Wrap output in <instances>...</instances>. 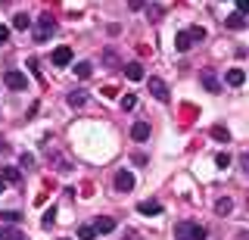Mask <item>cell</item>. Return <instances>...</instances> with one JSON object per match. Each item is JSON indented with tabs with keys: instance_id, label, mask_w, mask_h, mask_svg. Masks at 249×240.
Listing matches in <instances>:
<instances>
[{
	"instance_id": "21",
	"label": "cell",
	"mask_w": 249,
	"mask_h": 240,
	"mask_svg": "<svg viewBox=\"0 0 249 240\" xmlns=\"http://www.w3.org/2000/svg\"><path fill=\"white\" fill-rule=\"evenodd\" d=\"M78 240H97V228H90V224H81V228H78Z\"/></svg>"
},
{
	"instance_id": "27",
	"label": "cell",
	"mask_w": 249,
	"mask_h": 240,
	"mask_svg": "<svg viewBox=\"0 0 249 240\" xmlns=\"http://www.w3.org/2000/svg\"><path fill=\"white\" fill-rule=\"evenodd\" d=\"M146 16H150L153 22H159V19H162V6H159V3H153V6H146Z\"/></svg>"
},
{
	"instance_id": "26",
	"label": "cell",
	"mask_w": 249,
	"mask_h": 240,
	"mask_svg": "<svg viewBox=\"0 0 249 240\" xmlns=\"http://www.w3.org/2000/svg\"><path fill=\"white\" fill-rule=\"evenodd\" d=\"M119 103H122V110H134V106H137V97L134 94H124Z\"/></svg>"
},
{
	"instance_id": "28",
	"label": "cell",
	"mask_w": 249,
	"mask_h": 240,
	"mask_svg": "<svg viewBox=\"0 0 249 240\" xmlns=\"http://www.w3.org/2000/svg\"><path fill=\"white\" fill-rule=\"evenodd\" d=\"M0 219H3L6 224H19V222H22V215H19V212H0Z\"/></svg>"
},
{
	"instance_id": "34",
	"label": "cell",
	"mask_w": 249,
	"mask_h": 240,
	"mask_svg": "<svg viewBox=\"0 0 249 240\" xmlns=\"http://www.w3.org/2000/svg\"><path fill=\"white\" fill-rule=\"evenodd\" d=\"M237 10L240 13H249V0H237Z\"/></svg>"
},
{
	"instance_id": "14",
	"label": "cell",
	"mask_w": 249,
	"mask_h": 240,
	"mask_svg": "<svg viewBox=\"0 0 249 240\" xmlns=\"http://www.w3.org/2000/svg\"><path fill=\"white\" fill-rule=\"evenodd\" d=\"M0 175H3L6 184H19V181H22V172H19L16 166H3V172H0Z\"/></svg>"
},
{
	"instance_id": "7",
	"label": "cell",
	"mask_w": 249,
	"mask_h": 240,
	"mask_svg": "<svg viewBox=\"0 0 249 240\" xmlns=\"http://www.w3.org/2000/svg\"><path fill=\"white\" fill-rule=\"evenodd\" d=\"M115 190H122V193L134 190V175H131V172H124V168H122V172L115 175Z\"/></svg>"
},
{
	"instance_id": "29",
	"label": "cell",
	"mask_w": 249,
	"mask_h": 240,
	"mask_svg": "<svg viewBox=\"0 0 249 240\" xmlns=\"http://www.w3.org/2000/svg\"><path fill=\"white\" fill-rule=\"evenodd\" d=\"M215 166H218V168L224 172V168L231 166V156H228V153H218V156H215Z\"/></svg>"
},
{
	"instance_id": "22",
	"label": "cell",
	"mask_w": 249,
	"mask_h": 240,
	"mask_svg": "<svg viewBox=\"0 0 249 240\" xmlns=\"http://www.w3.org/2000/svg\"><path fill=\"white\" fill-rule=\"evenodd\" d=\"M212 137H215V141H221V144H228L231 141V131L224 128V125H215L212 128Z\"/></svg>"
},
{
	"instance_id": "25",
	"label": "cell",
	"mask_w": 249,
	"mask_h": 240,
	"mask_svg": "<svg viewBox=\"0 0 249 240\" xmlns=\"http://www.w3.org/2000/svg\"><path fill=\"white\" fill-rule=\"evenodd\" d=\"M53 222H56V209H47L44 219H41V224H44V228H53Z\"/></svg>"
},
{
	"instance_id": "3",
	"label": "cell",
	"mask_w": 249,
	"mask_h": 240,
	"mask_svg": "<svg viewBox=\"0 0 249 240\" xmlns=\"http://www.w3.org/2000/svg\"><path fill=\"white\" fill-rule=\"evenodd\" d=\"M53 28H56V19H53L50 13H41V16H37V32H35V41H37V44H44V41H47V35H50Z\"/></svg>"
},
{
	"instance_id": "4",
	"label": "cell",
	"mask_w": 249,
	"mask_h": 240,
	"mask_svg": "<svg viewBox=\"0 0 249 240\" xmlns=\"http://www.w3.org/2000/svg\"><path fill=\"white\" fill-rule=\"evenodd\" d=\"M199 81H202V88H206L209 94H221V81H218L215 69H202V72H199Z\"/></svg>"
},
{
	"instance_id": "9",
	"label": "cell",
	"mask_w": 249,
	"mask_h": 240,
	"mask_svg": "<svg viewBox=\"0 0 249 240\" xmlns=\"http://www.w3.org/2000/svg\"><path fill=\"white\" fill-rule=\"evenodd\" d=\"M137 212L140 215H162V203L159 200H143V203H137Z\"/></svg>"
},
{
	"instance_id": "19",
	"label": "cell",
	"mask_w": 249,
	"mask_h": 240,
	"mask_svg": "<svg viewBox=\"0 0 249 240\" xmlns=\"http://www.w3.org/2000/svg\"><path fill=\"white\" fill-rule=\"evenodd\" d=\"M103 66H106V69H119V66H122L119 53H115V50H103Z\"/></svg>"
},
{
	"instance_id": "20",
	"label": "cell",
	"mask_w": 249,
	"mask_h": 240,
	"mask_svg": "<svg viewBox=\"0 0 249 240\" xmlns=\"http://www.w3.org/2000/svg\"><path fill=\"white\" fill-rule=\"evenodd\" d=\"M231 209H233V200H231V197H221V200L215 203V212H218V215H228Z\"/></svg>"
},
{
	"instance_id": "18",
	"label": "cell",
	"mask_w": 249,
	"mask_h": 240,
	"mask_svg": "<svg viewBox=\"0 0 249 240\" xmlns=\"http://www.w3.org/2000/svg\"><path fill=\"white\" fill-rule=\"evenodd\" d=\"M0 240H25V234H22L19 228H3V224H0Z\"/></svg>"
},
{
	"instance_id": "10",
	"label": "cell",
	"mask_w": 249,
	"mask_h": 240,
	"mask_svg": "<svg viewBox=\"0 0 249 240\" xmlns=\"http://www.w3.org/2000/svg\"><path fill=\"white\" fill-rule=\"evenodd\" d=\"M69 63H72V50H69L66 44L53 50V66H59V69H62V66H69Z\"/></svg>"
},
{
	"instance_id": "35",
	"label": "cell",
	"mask_w": 249,
	"mask_h": 240,
	"mask_svg": "<svg viewBox=\"0 0 249 240\" xmlns=\"http://www.w3.org/2000/svg\"><path fill=\"white\" fill-rule=\"evenodd\" d=\"M240 162H243V172L249 175V153H243V159H240Z\"/></svg>"
},
{
	"instance_id": "23",
	"label": "cell",
	"mask_w": 249,
	"mask_h": 240,
	"mask_svg": "<svg viewBox=\"0 0 249 240\" xmlns=\"http://www.w3.org/2000/svg\"><path fill=\"white\" fill-rule=\"evenodd\" d=\"M75 75H78V78H90V75H93V69H90V63H88V59L75 66Z\"/></svg>"
},
{
	"instance_id": "13",
	"label": "cell",
	"mask_w": 249,
	"mask_h": 240,
	"mask_svg": "<svg viewBox=\"0 0 249 240\" xmlns=\"http://www.w3.org/2000/svg\"><path fill=\"white\" fill-rule=\"evenodd\" d=\"M224 81H228L231 88H240V84L246 81V72H243V69H231V72L224 75Z\"/></svg>"
},
{
	"instance_id": "30",
	"label": "cell",
	"mask_w": 249,
	"mask_h": 240,
	"mask_svg": "<svg viewBox=\"0 0 249 240\" xmlns=\"http://www.w3.org/2000/svg\"><path fill=\"white\" fill-rule=\"evenodd\" d=\"M128 6H131V10H146V0H128Z\"/></svg>"
},
{
	"instance_id": "2",
	"label": "cell",
	"mask_w": 249,
	"mask_h": 240,
	"mask_svg": "<svg viewBox=\"0 0 249 240\" xmlns=\"http://www.w3.org/2000/svg\"><path fill=\"white\" fill-rule=\"evenodd\" d=\"M3 84L10 91H25L28 78H25V72H19V69H6V72H3Z\"/></svg>"
},
{
	"instance_id": "6",
	"label": "cell",
	"mask_w": 249,
	"mask_h": 240,
	"mask_svg": "<svg viewBox=\"0 0 249 240\" xmlns=\"http://www.w3.org/2000/svg\"><path fill=\"white\" fill-rule=\"evenodd\" d=\"M224 25H228L231 28V32H243V28L249 25V19H246V13H233V16H228V19H224Z\"/></svg>"
},
{
	"instance_id": "33",
	"label": "cell",
	"mask_w": 249,
	"mask_h": 240,
	"mask_svg": "<svg viewBox=\"0 0 249 240\" xmlns=\"http://www.w3.org/2000/svg\"><path fill=\"white\" fill-rule=\"evenodd\" d=\"M131 159H134V162H137V166H146V162H150V159H146V156H143V153H134V156H131Z\"/></svg>"
},
{
	"instance_id": "12",
	"label": "cell",
	"mask_w": 249,
	"mask_h": 240,
	"mask_svg": "<svg viewBox=\"0 0 249 240\" xmlns=\"http://www.w3.org/2000/svg\"><path fill=\"white\" fill-rule=\"evenodd\" d=\"M93 228H97V234H112V231H115V219H112V215H100Z\"/></svg>"
},
{
	"instance_id": "16",
	"label": "cell",
	"mask_w": 249,
	"mask_h": 240,
	"mask_svg": "<svg viewBox=\"0 0 249 240\" xmlns=\"http://www.w3.org/2000/svg\"><path fill=\"white\" fill-rule=\"evenodd\" d=\"M124 75H128L131 81H143V66H140V63H128V66H124Z\"/></svg>"
},
{
	"instance_id": "31",
	"label": "cell",
	"mask_w": 249,
	"mask_h": 240,
	"mask_svg": "<svg viewBox=\"0 0 249 240\" xmlns=\"http://www.w3.org/2000/svg\"><path fill=\"white\" fill-rule=\"evenodd\" d=\"M22 166H25V168H31V166H35V156H31V153H22Z\"/></svg>"
},
{
	"instance_id": "17",
	"label": "cell",
	"mask_w": 249,
	"mask_h": 240,
	"mask_svg": "<svg viewBox=\"0 0 249 240\" xmlns=\"http://www.w3.org/2000/svg\"><path fill=\"white\" fill-rule=\"evenodd\" d=\"M66 100H69V106H72V110H78V106L88 103V94H84V91H72V94H69Z\"/></svg>"
},
{
	"instance_id": "1",
	"label": "cell",
	"mask_w": 249,
	"mask_h": 240,
	"mask_svg": "<svg viewBox=\"0 0 249 240\" xmlns=\"http://www.w3.org/2000/svg\"><path fill=\"white\" fill-rule=\"evenodd\" d=\"M209 231L196 222H178L175 224V240H206Z\"/></svg>"
},
{
	"instance_id": "5",
	"label": "cell",
	"mask_w": 249,
	"mask_h": 240,
	"mask_svg": "<svg viewBox=\"0 0 249 240\" xmlns=\"http://www.w3.org/2000/svg\"><path fill=\"white\" fill-rule=\"evenodd\" d=\"M150 94H153L156 100H159V103H168V100H171V94H168V84L162 81V78H156V75L150 78Z\"/></svg>"
},
{
	"instance_id": "24",
	"label": "cell",
	"mask_w": 249,
	"mask_h": 240,
	"mask_svg": "<svg viewBox=\"0 0 249 240\" xmlns=\"http://www.w3.org/2000/svg\"><path fill=\"white\" fill-rule=\"evenodd\" d=\"M187 32H190L193 44H196V41H206V28H202V25H193V28H187Z\"/></svg>"
},
{
	"instance_id": "15",
	"label": "cell",
	"mask_w": 249,
	"mask_h": 240,
	"mask_svg": "<svg viewBox=\"0 0 249 240\" xmlns=\"http://www.w3.org/2000/svg\"><path fill=\"white\" fill-rule=\"evenodd\" d=\"M13 28H16V32H28V28H31V16L16 13V16H13Z\"/></svg>"
},
{
	"instance_id": "8",
	"label": "cell",
	"mask_w": 249,
	"mask_h": 240,
	"mask_svg": "<svg viewBox=\"0 0 249 240\" xmlns=\"http://www.w3.org/2000/svg\"><path fill=\"white\" fill-rule=\"evenodd\" d=\"M131 137H134L137 144L150 141V122H134V125H131Z\"/></svg>"
},
{
	"instance_id": "11",
	"label": "cell",
	"mask_w": 249,
	"mask_h": 240,
	"mask_svg": "<svg viewBox=\"0 0 249 240\" xmlns=\"http://www.w3.org/2000/svg\"><path fill=\"white\" fill-rule=\"evenodd\" d=\"M190 47H193L190 32H187V28H184V32H178V37H175V50H178V53H187Z\"/></svg>"
},
{
	"instance_id": "36",
	"label": "cell",
	"mask_w": 249,
	"mask_h": 240,
	"mask_svg": "<svg viewBox=\"0 0 249 240\" xmlns=\"http://www.w3.org/2000/svg\"><path fill=\"white\" fill-rule=\"evenodd\" d=\"M6 190V181H3V175H0V193H3Z\"/></svg>"
},
{
	"instance_id": "32",
	"label": "cell",
	"mask_w": 249,
	"mask_h": 240,
	"mask_svg": "<svg viewBox=\"0 0 249 240\" xmlns=\"http://www.w3.org/2000/svg\"><path fill=\"white\" fill-rule=\"evenodd\" d=\"M6 41H10V28L0 25V44H6Z\"/></svg>"
}]
</instances>
